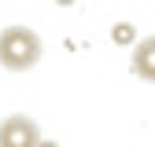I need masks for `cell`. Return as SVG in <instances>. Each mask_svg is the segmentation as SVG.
Segmentation results:
<instances>
[{
    "mask_svg": "<svg viewBox=\"0 0 155 147\" xmlns=\"http://www.w3.org/2000/svg\"><path fill=\"white\" fill-rule=\"evenodd\" d=\"M45 41L30 26H4L0 30V66L8 74H26L41 63Z\"/></svg>",
    "mask_w": 155,
    "mask_h": 147,
    "instance_id": "cell-1",
    "label": "cell"
},
{
    "mask_svg": "<svg viewBox=\"0 0 155 147\" xmlns=\"http://www.w3.org/2000/svg\"><path fill=\"white\" fill-rule=\"evenodd\" d=\"M41 147H55V143H41Z\"/></svg>",
    "mask_w": 155,
    "mask_h": 147,
    "instance_id": "cell-6",
    "label": "cell"
},
{
    "mask_svg": "<svg viewBox=\"0 0 155 147\" xmlns=\"http://www.w3.org/2000/svg\"><path fill=\"white\" fill-rule=\"evenodd\" d=\"M114 41H118V44H129L133 41V26L129 22H118V26H114Z\"/></svg>",
    "mask_w": 155,
    "mask_h": 147,
    "instance_id": "cell-4",
    "label": "cell"
},
{
    "mask_svg": "<svg viewBox=\"0 0 155 147\" xmlns=\"http://www.w3.org/2000/svg\"><path fill=\"white\" fill-rule=\"evenodd\" d=\"M129 70L137 74L140 81H151V85H155V37H144V41H137V44H133Z\"/></svg>",
    "mask_w": 155,
    "mask_h": 147,
    "instance_id": "cell-3",
    "label": "cell"
},
{
    "mask_svg": "<svg viewBox=\"0 0 155 147\" xmlns=\"http://www.w3.org/2000/svg\"><path fill=\"white\" fill-rule=\"evenodd\" d=\"M0 147H41V129L26 114H11L0 121Z\"/></svg>",
    "mask_w": 155,
    "mask_h": 147,
    "instance_id": "cell-2",
    "label": "cell"
},
{
    "mask_svg": "<svg viewBox=\"0 0 155 147\" xmlns=\"http://www.w3.org/2000/svg\"><path fill=\"white\" fill-rule=\"evenodd\" d=\"M55 4H59V8H67V4H74V0H55Z\"/></svg>",
    "mask_w": 155,
    "mask_h": 147,
    "instance_id": "cell-5",
    "label": "cell"
}]
</instances>
